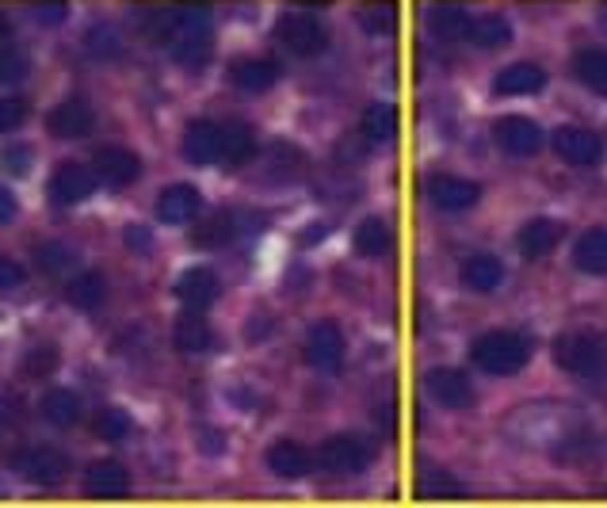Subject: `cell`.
Masks as SVG:
<instances>
[{
	"label": "cell",
	"mask_w": 607,
	"mask_h": 508,
	"mask_svg": "<svg viewBox=\"0 0 607 508\" xmlns=\"http://www.w3.org/2000/svg\"><path fill=\"white\" fill-rule=\"evenodd\" d=\"M558 241H561V226L554 219H531V222H523L520 234H516V245H520V252L528 260L546 257Z\"/></svg>",
	"instance_id": "7402d4cb"
},
{
	"label": "cell",
	"mask_w": 607,
	"mask_h": 508,
	"mask_svg": "<svg viewBox=\"0 0 607 508\" xmlns=\"http://www.w3.org/2000/svg\"><path fill=\"white\" fill-rule=\"evenodd\" d=\"M9 32H12V20L0 12V39H9Z\"/></svg>",
	"instance_id": "7dc6e473"
},
{
	"label": "cell",
	"mask_w": 607,
	"mask_h": 508,
	"mask_svg": "<svg viewBox=\"0 0 607 508\" xmlns=\"http://www.w3.org/2000/svg\"><path fill=\"white\" fill-rule=\"evenodd\" d=\"M573 73L581 85H589L592 92L607 96V50L599 47H584L573 54Z\"/></svg>",
	"instance_id": "4316f807"
},
{
	"label": "cell",
	"mask_w": 607,
	"mask_h": 508,
	"mask_svg": "<svg viewBox=\"0 0 607 508\" xmlns=\"http://www.w3.org/2000/svg\"><path fill=\"white\" fill-rule=\"evenodd\" d=\"M573 264L589 275H607V226H596L589 234L577 237Z\"/></svg>",
	"instance_id": "cb8c5ba5"
},
{
	"label": "cell",
	"mask_w": 607,
	"mask_h": 508,
	"mask_svg": "<svg viewBox=\"0 0 607 508\" xmlns=\"http://www.w3.org/2000/svg\"><path fill=\"white\" fill-rule=\"evenodd\" d=\"M424 191L429 199L439 207V211H470V207L482 199V188L467 176H451V173H436L424 181Z\"/></svg>",
	"instance_id": "ba28073f"
},
{
	"label": "cell",
	"mask_w": 607,
	"mask_h": 508,
	"mask_svg": "<svg viewBox=\"0 0 607 508\" xmlns=\"http://www.w3.org/2000/svg\"><path fill=\"white\" fill-rule=\"evenodd\" d=\"M169 50L179 65H202L211 58V9L202 0H184L172 9Z\"/></svg>",
	"instance_id": "6da1fadb"
},
{
	"label": "cell",
	"mask_w": 607,
	"mask_h": 508,
	"mask_svg": "<svg viewBox=\"0 0 607 508\" xmlns=\"http://www.w3.org/2000/svg\"><path fill=\"white\" fill-rule=\"evenodd\" d=\"M432 32L439 35V39L447 42H459V39H470V27H474V16H470L462 4H451V0H444V4H436L429 16Z\"/></svg>",
	"instance_id": "d4e9b609"
},
{
	"label": "cell",
	"mask_w": 607,
	"mask_h": 508,
	"mask_svg": "<svg viewBox=\"0 0 607 508\" xmlns=\"http://www.w3.org/2000/svg\"><path fill=\"white\" fill-rule=\"evenodd\" d=\"M96 169L92 173L100 176L103 184H111V188H126V184H134L141 176V161L134 149L126 146H103L96 149Z\"/></svg>",
	"instance_id": "8fae6325"
},
{
	"label": "cell",
	"mask_w": 607,
	"mask_h": 508,
	"mask_svg": "<svg viewBox=\"0 0 607 508\" xmlns=\"http://www.w3.org/2000/svg\"><path fill=\"white\" fill-rule=\"evenodd\" d=\"M493 134H497V146L505 149V153H512V157H535L538 149H543V141H546L543 126H538L535 119H528V115L497 119Z\"/></svg>",
	"instance_id": "5b68a950"
},
{
	"label": "cell",
	"mask_w": 607,
	"mask_h": 508,
	"mask_svg": "<svg viewBox=\"0 0 607 508\" xmlns=\"http://www.w3.org/2000/svg\"><path fill=\"white\" fill-rule=\"evenodd\" d=\"M424 386H429L432 398H436L439 406H447V409H470V406H474V386H470L467 371H459V368L429 371Z\"/></svg>",
	"instance_id": "4fadbf2b"
},
{
	"label": "cell",
	"mask_w": 607,
	"mask_h": 508,
	"mask_svg": "<svg viewBox=\"0 0 607 508\" xmlns=\"http://www.w3.org/2000/svg\"><path fill=\"white\" fill-rule=\"evenodd\" d=\"M359 131L367 141H389L397 134V111L389 103H367L359 115Z\"/></svg>",
	"instance_id": "1f68e13d"
},
{
	"label": "cell",
	"mask_w": 607,
	"mask_h": 508,
	"mask_svg": "<svg viewBox=\"0 0 607 508\" xmlns=\"http://www.w3.org/2000/svg\"><path fill=\"white\" fill-rule=\"evenodd\" d=\"M275 39L295 58H318L329 47L325 24L313 12H283L280 24H275Z\"/></svg>",
	"instance_id": "277c9868"
},
{
	"label": "cell",
	"mask_w": 607,
	"mask_h": 508,
	"mask_svg": "<svg viewBox=\"0 0 607 508\" xmlns=\"http://www.w3.org/2000/svg\"><path fill=\"white\" fill-rule=\"evenodd\" d=\"M397 24V4L394 0H371V4H363L359 9V27H363L367 35H389Z\"/></svg>",
	"instance_id": "e575fe53"
},
{
	"label": "cell",
	"mask_w": 607,
	"mask_h": 508,
	"mask_svg": "<svg viewBox=\"0 0 607 508\" xmlns=\"http://www.w3.org/2000/svg\"><path fill=\"white\" fill-rule=\"evenodd\" d=\"M123 32L115 24H92L85 32V50L96 62H115V58H123Z\"/></svg>",
	"instance_id": "83f0119b"
},
{
	"label": "cell",
	"mask_w": 607,
	"mask_h": 508,
	"mask_svg": "<svg viewBox=\"0 0 607 508\" xmlns=\"http://www.w3.org/2000/svg\"><path fill=\"white\" fill-rule=\"evenodd\" d=\"M24 280H27V272L16 264V260H12V257H0V290L24 287Z\"/></svg>",
	"instance_id": "60d3db41"
},
{
	"label": "cell",
	"mask_w": 607,
	"mask_h": 508,
	"mask_svg": "<svg viewBox=\"0 0 607 508\" xmlns=\"http://www.w3.org/2000/svg\"><path fill=\"white\" fill-rule=\"evenodd\" d=\"M257 149V138H252V126L245 123H226L222 126V149H219V161L226 164H245Z\"/></svg>",
	"instance_id": "f1b7e54d"
},
{
	"label": "cell",
	"mask_w": 607,
	"mask_h": 508,
	"mask_svg": "<svg viewBox=\"0 0 607 508\" xmlns=\"http://www.w3.org/2000/svg\"><path fill=\"white\" fill-rule=\"evenodd\" d=\"M554 360L577 379H596L607 371V340L592 329H573L554 340Z\"/></svg>",
	"instance_id": "3957f363"
},
{
	"label": "cell",
	"mask_w": 607,
	"mask_h": 508,
	"mask_svg": "<svg viewBox=\"0 0 607 508\" xmlns=\"http://www.w3.org/2000/svg\"><path fill=\"white\" fill-rule=\"evenodd\" d=\"M54 363H58V356L50 352V348H42V352H32V356H27V371H39V375H42V371L54 368Z\"/></svg>",
	"instance_id": "ee69618b"
},
{
	"label": "cell",
	"mask_w": 607,
	"mask_h": 508,
	"mask_svg": "<svg viewBox=\"0 0 607 508\" xmlns=\"http://www.w3.org/2000/svg\"><path fill=\"white\" fill-rule=\"evenodd\" d=\"M12 219H16V199L0 188V222H12Z\"/></svg>",
	"instance_id": "bcb514c9"
},
{
	"label": "cell",
	"mask_w": 607,
	"mask_h": 508,
	"mask_svg": "<svg viewBox=\"0 0 607 508\" xmlns=\"http://www.w3.org/2000/svg\"><path fill=\"white\" fill-rule=\"evenodd\" d=\"M389 245H394V234H389L386 222H382V219L359 222V230H356V249L363 252V257H386Z\"/></svg>",
	"instance_id": "836d02e7"
},
{
	"label": "cell",
	"mask_w": 607,
	"mask_h": 508,
	"mask_svg": "<svg viewBox=\"0 0 607 508\" xmlns=\"http://www.w3.org/2000/svg\"><path fill=\"white\" fill-rule=\"evenodd\" d=\"M35 257H39V268H47V272H65V268L77 260V257H73L70 245H62V241L39 245V252H35Z\"/></svg>",
	"instance_id": "f35d334b"
},
{
	"label": "cell",
	"mask_w": 607,
	"mask_h": 508,
	"mask_svg": "<svg viewBox=\"0 0 607 508\" xmlns=\"http://www.w3.org/2000/svg\"><path fill=\"white\" fill-rule=\"evenodd\" d=\"M268 470L295 482V478H306L313 470V455L302 444H295V439H280V444L268 447Z\"/></svg>",
	"instance_id": "ac0fdd59"
},
{
	"label": "cell",
	"mask_w": 607,
	"mask_h": 508,
	"mask_svg": "<svg viewBox=\"0 0 607 508\" xmlns=\"http://www.w3.org/2000/svg\"><path fill=\"white\" fill-rule=\"evenodd\" d=\"M20 470L35 485H62L70 478V455L58 447H32L20 455Z\"/></svg>",
	"instance_id": "7c38bea8"
},
{
	"label": "cell",
	"mask_w": 607,
	"mask_h": 508,
	"mask_svg": "<svg viewBox=\"0 0 607 508\" xmlns=\"http://www.w3.org/2000/svg\"><path fill=\"white\" fill-rule=\"evenodd\" d=\"M230 237H234V214H214L207 226L195 230V245H202V249H219V245H226Z\"/></svg>",
	"instance_id": "8d00e7d4"
},
{
	"label": "cell",
	"mask_w": 607,
	"mask_h": 508,
	"mask_svg": "<svg viewBox=\"0 0 607 508\" xmlns=\"http://www.w3.org/2000/svg\"><path fill=\"white\" fill-rule=\"evenodd\" d=\"M24 115H27V108L20 100H0V134L16 131V126L24 123Z\"/></svg>",
	"instance_id": "b9f144b4"
},
{
	"label": "cell",
	"mask_w": 607,
	"mask_h": 508,
	"mask_svg": "<svg viewBox=\"0 0 607 508\" xmlns=\"http://www.w3.org/2000/svg\"><path fill=\"white\" fill-rule=\"evenodd\" d=\"M80 394H73L70 386H54V391L42 394V417L58 429H70V424L80 421Z\"/></svg>",
	"instance_id": "484cf974"
},
{
	"label": "cell",
	"mask_w": 607,
	"mask_h": 508,
	"mask_svg": "<svg viewBox=\"0 0 607 508\" xmlns=\"http://www.w3.org/2000/svg\"><path fill=\"white\" fill-rule=\"evenodd\" d=\"M230 80H234L241 92H268V88L280 80V65L272 58H237L230 65Z\"/></svg>",
	"instance_id": "e0dca14e"
},
{
	"label": "cell",
	"mask_w": 607,
	"mask_h": 508,
	"mask_svg": "<svg viewBox=\"0 0 607 508\" xmlns=\"http://www.w3.org/2000/svg\"><path fill=\"white\" fill-rule=\"evenodd\" d=\"M96 436L100 439H126L131 436V417L123 413V409H103L100 417H96Z\"/></svg>",
	"instance_id": "74e56055"
},
{
	"label": "cell",
	"mask_w": 607,
	"mask_h": 508,
	"mask_svg": "<svg viewBox=\"0 0 607 508\" xmlns=\"http://www.w3.org/2000/svg\"><path fill=\"white\" fill-rule=\"evenodd\" d=\"M199 211H202V196L191 184H172V188H164L161 199H157V219L169 222V226H184V222H191Z\"/></svg>",
	"instance_id": "9a60e30c"
},
{
	"label": "cell",
	"mask_w": 607,
	"mask_h": 508,
	"mask_svg": "<svg viewBox=\"0 0 607 508\" xmlns=\"http://www.w3.org/2000/svg\"><path fill=\"white\" fill-rule=\"evenodd\" d=\"M462 283L478 295H493V290L505 283V264H500L493 252H478L462 264Z\"/></svg>",
	"instance_id": "603a6c76"
},
{
	"label": "cell",
	"mask_w": 607,
	"mask_h": 508,
	"mask_svg": "<svg viewBox=\"0 0 607 508\" xmlns=\"http://www.w3.org/2000/svg\"><path fill=\"white\" fill-rule=\"evenodd\" d=\"M543 85H546V73H543V65H535V62L505 65V70L497 73V80H493L497 96H531V92H538Z\"/></svg>",
	"instance_id": "44dd1931"
},
{
	"label": "cell",
	"mask_w": 607,
	"mask_h": 508,
	"mask_svg": "<svg viewBox=\"0 0 607 508\" xmlns=\"http://www.w3.org/2000/svg\"><path fill=\"white\" fill-rule=\"evenodd\" d=\"M554 149H558L561 161L577 164V169H592L604 157V146H599V138L589 126H558L554 131Z\"/></svg>",
	"instance_id": "30bf717a"
},
{
	"label": "cell",
	"mask_w": 607,
	"mask_h": 508,
	"mask_svg": "<svg viewBox=\"0 0 607 508\" xmlns=\"http://www.w3.org/2000/svg\"><path fill=\"white\" fill-rule=\"evenodd\" d=\"M470 39L482 50H500L512 42V24H508L500 12H485V16H478L474 27H470Z\"/></svg>",
	"instance_id": "f546056e"
},
{
	"label": "cell",
	"mask_w": 607,
	"mask_h": 508,
	"mask_svg": "<svg viewBox=\"0 0 607 508\" xmlns=\"http://www.w3.org/2000/svg\"><path fill=\"white\" fill-rule=\"evenodd\" d=\"M318 462L329 474H359V470L371 462V447L359 436H333L321 444Z\"/></svg>",
	"instance_id": "52a82bcc"
},
{
	"label": "cell",
	"mask_w": 607,
	"mask_h": 508,
	"mask_svg": "<svg viewBox=\"0 0 607 508\" xmlns=\"http://www.w3.org/2000/svg\"><path fill=\"white\" fill-rule=\"evenodd\" d=\"M599 27L607 32V4H604V12H599Z\"/></svg>",
	"instance_id": "c3c4849f"
},
{
	"label": "cell",
	"mask_w": 607,
	"mask_h": 508,
	"mask_svg": "<svg viewBox=\"0 0 607 508\" xmlns=\"http://www.w3.org/2000/svg\"><path fill=\"white\" fill-rule=\"evenodd\" d=\"M222 149V126L211 119H195L184 134V157L191 164H214Z\"/></svg>",
	"instance_id": "2e32d148"
},
{
	"label": "cell",
	"mask_w": 607,
	"mask_h": 508,
	"mask_svg": "<svg viewBox=\"0 0 607 508\" xmlns=\"http://www.w3.org/2000/svg\"><path fill=\"white\" fill-rule=\"evenodd\" d=\"M27 73H32V58L12 42H4L0 47V85H20V80H27Z\"/></svg>",
	"instance_id": "d590c367"
},
{
	"label": "cell",
	"mask_w": 607,
	"mask_h": 508,
	"mask_svg": "<svg viewBox=\"0 0 607 508\" xmlns=\"http://www.w3.org/2000/svg\"><path fill=\"white\" fill-rule=\"evenodd\" d=\"M85 490L92 497H119V493L131 490V470L115 459H100L85 470Z\"/></svg>",
	"instance_id": "ffe728a7"
},
{
	"label": "cell",
	"mask_w": 607,
	"mask_h": 508,
	"mask_svg": "<svg viewBox=\"0 0 607 508\" xmlns=\"http://www.w3.org/2000/svg\"><path fill=\"white\" fill-rule=\"evenodd\" d=\"M47 126H50V134H58V138H88L96 126V111L88 108L85 100L73 96V100H62L54 111H50Z\"/></svg>",
	"instance_id": "5bb4252c"
},
{
	"label": "cell",
	"mask_w": 607,
	"mask_h": 508,
	"mask_svg": "<svg viewBox=\"0 0 607 508\" xmlns=\"http://www.w3.org/2000/svg\"><path fill=\"white\" fill-rule=\"evenodd\" d=\"M65 295H70V302L80 306V310H96V306L108 298V283H103L100 272H80L77 280H70Z\"/></svg>",
	"instance_id": "d6a6232c"
},
{
	"label": "cell",
	"mask_w": 607,
	"mask_h": 508,
	"mask_svg": "<svg viewBox=\"0 0 607 508\" xmlns=\"http://www.w3.org/2000/svg\"><path fill=\"white\" fill-rule=\"evenodd\" d=\"M421 490H424V493H439V490H459V482H451V478H444V474H424V478H421Z\"/></svg>",
	"instance_id": "f6af8a7d"
},
{
	"label": "cell",
	"mask_w": 607,
	"mask_h": 508,
	"mask_svg": "<svg viewBox=\"0 0 607 508\" xmlns=\"http://www.w3.org/2000/svg\"><path fill=\"white\" fill-rule=\"evenodd\" d=\"M470 356L485 375H516L520 368H528L531 340L523 333H512V329H493V333L478 336Z\"/></svg>",
	"instance_id": "7a4b0ae2"
},
{
	"label": "cell",
	"mask_w": 607,
	"mask_h": 508,
	"mask_svg": "<svg viewBox=\"0 0 607 508\" xmlns=\"http://www.w3.org/2000/svg\"><path fill=\"white\" fill-rule=\"evenodd\" d=\"M344 360V333L336 321H318L306 333V363L318 371H333Z\"/></svg>",
	"instance_id": "9c48e42d"
},
{
	"label": "cell",
	"mask_w": 607,
	"mask_h": 508,
	"mask_svg": "<svg viewBox=\"0 0 607 508\" xmlns=\"http://www.w3.org/2000/svg\"><path fill=\"white\" fill-rule=\"evenodd\" d=\"M176 298L191 310H202L219 298V275L211 268H187L184 275L176 280Z\"/></svg>",
	"instance_id": "d6986e66"
},
{
	"label": "cell",
	"mask_w": 607,
	"mask_h": 508,
	"mask_svg": "<svg viewBox=\"0 0 607 508\" xmlns=\"http://www.w3.org/2000/svg\"><path fill=\"white\" fill-rule=\"evenodd\" d=\"M32 16L39 20V24H47V27H58L65 16H70V4H65V0H35Z\"/></svg>",
	"instance_id": "ab89813d"
},
{
	"label": "cell",
	"mask_w": 607,
	"mask_h": 508,
	"mask_svg": "<svg viewBox=\"0 0 607 508\" xmlns=\"http://www.w3.org/2000/svg\"><path fill=\"white\" fill-rule=\"evenodd\" d=\"M172 340H176L179 352H207V348L214 345V333L202 318L187 313V318H179L176 329H172Z\"/></svg>",
	"instance_id": "4dcf8cb0"
},
{
	"label": "cell",
	"mask_w": 607,
	"mask_h": 508,
	"mask_svg": "<svg viewBox=\"0 0 607 508\" xmlns=\"http://www.w3.org/2000/svg\"><path fill=\"white\" fill-rule=\"evenodd\" d=\"M96 191V173L80 161H65L58 164V173L50 176V199L58 207H77L85 203L88 196Z\"/></svg>",
	"instance_id": "8992f818"
},
{
	"label": "cell",
	"mask_w": 607,
	"mask_h": 508,
	"mask_svg": "<svg viewBox=\"0 0 607 508\" xmlns=\"http://www.w3.org/2000/svg\"><path fill=\"white\" fill-rule=\"evenodd\" d=\"M4 169H9V173H16V176H24L27 169H32V149H27V146L4 149Z\"/></svg>",
	"instance_id": "7bdbcfd3"
}]
</instances>
